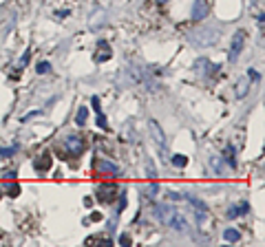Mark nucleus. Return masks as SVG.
I'll list each match as a JSON object with an SVG mask.
<instances>
[{
  "instance_id": "9d476101",
  "label": "nucleus",
  "mask_w": 265,
  "mask_h": 247,
  "mask_svg": "<svg viewBox=\"0 0 265 247\" xmlns=\"http://www.w3.org/2000/svg\"><path fill=\"white\" fill-rule=\"evenodd\" d=\"M98 49H100V53L95 55V58H98V62H106V60L110 58V47H108L106 42H100Z\"/></svg>"
},
{
  "instance_id": "dca6fc26",
  "label": "nucleus",
  "mask_w": 265,
  "mask_h": 247,
  "mask_svg": "<svg viewBox=\"0 0 265 247\" xmlns=\"http://www.w3.org/2000/svg\"><path fill=\"white\" fill-rule=\"evenodd\" d=\"M95 115H98V126H100V128H104V130H108L106 117H104V115H102V110H100V113H95Z\"/></svg>"
},
{
  "instance_id": "423d86ee",
  "label": "nucleus",
  "mask_w": 265,
  "mask_h": 247,
  "mask_svg": "<svg viewBox=\"0 0 265 247\" xmlns=\"http://www.w3.org/2000/svg\"><path fill=\"white\" fill-rule=\"evenodd\" d=\"M186 201L195 207V214L199 216V221H205V219H208V207H205L203 201H199L197 197H193V194H186Z\"/></svg>"
},
{
  "instance_id": "1a4fd4ad",
  "label": "nucleus",
  "mask_w": 265,
  "mask_h": 247,
  "mask_svg": "<svg viewBox=\"0 0 265 247\" xmlns=\"http://www.w3.org/2000/svg\"><path fill=\"white\" fill-rule=\"evenodd\" d=\"M95 170H100V172H110V175H117V166H113V163H108V161H104V159H98L95 161Z\"/></svg>"
},
{
  "instance_id": "ddd939ff",
  "label": "nucleus",
  "mask_w": 265,
  "mask_h": 247,
  "mask_svg": "<svg viewBox=\"0 0 265 247\" xmlns=\"http://www.w3.org/2000/svg\"><path fill=\"white\" fill-rule=\"evenodd\" d=\"M86 117H88L86 106H80V108H78V113H75V122H78V126H84V124H86Z\"/></svg>"
},
{
  "instance_id": "f257e3e1",
  "label": "nucleus",
  "mask_w": 265,
  "mask_h": 247,
  "mask_svg": "<svg viewBox=\"0 0 265 247\" xmlns=\"http://www.w3.org/2000/svg\"><path fill=\"white\" fill-rule=\"evenodd\" d=\"M166 225H171L173 230L181 232V234L190 232V223L186 221V216H183L181 212H177V210H173V212H171V216H168V221H166Z\"/></svg>"
},
{
  "instance_id": "9b49d317",
  "label": "nucleus",
  "mask_w": 265,
  "mask_h": 247,
  "mask_svg": "<svg viewBox=\"0 0 265 247\" xmlns=\"http://www.w3.org/2000/svg\"><path fill=\"white\" fill-rule=\"evenodd\" d=\"M223 238L228 243H237L239 238H241V234H239V230H234V227H228L225 232H223Z\"/></svg>"
},
{
  "instance_id": "f8f14e48",
  "label": "nucleus",
  "mask_w": 265,
  "mask_h": 247,
  "mask_svg": "<svg viewBox=\"0 0 265 247\" xmlns=\"http://www.w3.org/2000/svg\"><path fill=\"white\" fill-rule=\"evenodd\" d=\"M173 166L175 168H186L188 166V157L186 155H173Z\"/></svg>"
},
{
  "instance_id": "6e6552de",
  "label": "nucleus",
  "mask_w": 265,
  "mask_h": 247,
  "mask_svg": "<svg viewBox=\"0 0 265 247\" xmlns=\"http://www.w3.org/2000/svg\"><path fill=\"white\" fill-rule=\"evenodd\" d=\"M33 168L38 170V172H42V170H49V168H51V155H49V153L40 155L38 159L33 161Z\"/></svg>"
},
{
  "instance_id": "aec40b11",
  "label": "nucleus",
  "mask_w": 265,
  "mask_h": 247,
  "mask_svg": "<svg viewBox=\"0 0 265 247\" xmlns=\"http://www.w3.org/2000/svg\"><path fill=\"white\" fill-rule=\"evenodd\" d=\"M13 153H16V146H13V148H3V150H0V155H3V157L13 155Z\"/></svg>"
},
{
  "instance_id": "7ed1b4c3",
  "label": "nucleus",
  "mask_w": 265,
  "mask_h": 247,
  "mask_svg": "<svg viewBox=\"0 0 265 247\" xmlns=\"http://www.w3.org/2000/svg\"><path fill=\"white\" fill-rule=\"evenodd\" d=\"M117 197V185L115 183H102L98 185V199L102 203H110V201H115Z\"/></svg>"
},
{
  "instance_id": "39448f33",
  "label": "nucleus",
  "mask_w": 265,
  "mask_h": 247,
  "mask_svg": "<svg viewBox=\"0 0 265 247\" xmlns=\"http://www.w3.org/2000/svg\"><path fill=\"white\" fill-rule=\"evenodd\" d=\"M243 42H245V33L237 31V33H234V38H232V44H230V62H237V60H239Z\"/></svg>"
},
{
  "instance_id": "5701e85b",
  "label": "nucleus",
  "mask_w": 265,
  "mask_h": 247,
  "mask_svg": "<svg viewBox=\"0 0 265 247\" xmlns=\"http://www.w3.org/2000/svg\"><path fill=\"white\" fill-rule=\"evenodd\" d=\"M120 241H122V245H128V243H130V238H128V236H122Z\"/></svg>"
},
{
  "instance_id": "f03ea898",
  "label": "nucleus",
  "mask_w": 265,
  "mask_h": 247,
  "mask_svg": "<svg viewBox=\"0 0 265 247\" xmlns=\"http://www.w3.org/2000/svg\"><path fill=\"white\" fill-rule=\"evenodd\" d=\"M64 148H66V153H69L71 157H78L80 153L84 150V139L78 137V135H69L66 141H64Z\"/></svg>"
},
{
  "instance_id": "4be33fe9",
  "label": "nucleus",
  "mask_w": 265,
  "mask_h": 247,
  "mask_svg": "<svg viewBox=\"0 0 265 247\" xmlns=\"http://www.w3.org/2000/svg\"><path fill=\"white\" fill-rule=\"evenodd\" d=\"M168 194H171L173 201H179V199H181V194H177V192H168Z\"/></svg>"
},
{
  "instance_id": "2eb2a0df",
  "label": "nucleus",
  "mask_w": 265,
  "mask_h": 247,
  "mask_svg": "<svg viewBox=\"0 0 265 247\" xmlns=\"http://www.w3.org/2000/svg\"><path fill=\"white\" fill-rule=\"evenodd\" d=\"M245 93H248V80H243L241 84L237 86V95L239 97H245Z\"/></svg>"
},
{
  "instance_id": "6ab92c4d",
  "label": "nucleus",
  "mask_w": 265,
  "mask_h": 247,
  "mask_svg": "<svg viewBox=\"0 0 265 247\" xmlns=\"http://www.w3.org/2000/svg\"><path fill=\"white\" fill-rule=\"evenodd\" d=\"M241 212H239V207L237 205H232L230 210H228V219H234V216H239Z\"/></svg>"
},
{
  "instance_id": "0eeeda50",
  "label": "nucleus",
  "mask_w": 265,
  "mask_h": 247,
  "mask_svg": "<svg viewBox=\"0 0 265 247\" xmlns=\"http://www.w3.org/2000/svg\"><path fill=\"white\" fill-rule=\"evenodd\" d=\"M210 11V0H195L193 7V20H203Z\"/></svg>"
},
{
  "instance_id": "a211bd4d",
  "label": "nucleus",
  "mask_w": 265,
  "mask_h": 247,
  "mask_svg": "<svg viewBox=\"0 0 265 247\" xmlns=\"http://www.w3.org/2000/svg\"><path fill=\"white\" fill-rule=\"evenodd\" d=\"M157 190H159V185L153 181V183L148 185V188H146V194H148V197H155V194H157Z\"/></svg>"
},
{
  "instance_id": "412c9836",
  "label": "nucleus",
  "mask_w": 265,
  "mask_h": 247,
  "mask_svg": "<svg viewBox=\"0 0 265 247\" xmlns=\"http://www.w3.org/2000/svg\"><path fill=\"white\" fill-rule=\"evenodd\" d=\"M250 78H252V80H259L261 75H259V73H256L254 69H250Z\"/></svg>"
},
{
  "instance_id": "b1692460",
  "label": "nucleus",
  "mask_w": 265,
  "mask_h": 247,
  "mask_svg": "<svg viewBox=\"0 0 265 247\" xmlns=\"http://www.w3.org/2000/svg\"><path fill=\"white\" fill-rule=\"evenodd\" d=\"M157 3H168V0H157Z\"/></svg>"
},
{
  "instance_id": "393cba45",
  "label": "nucleus",
  "mask_w": 265,
  "mask_h": 247,
  "mask_svg": "<svg viewBox=\"0 0 265 247\" xmlns=\"http://www.w3.org/2000/svg\"><path fill=\"white\" fill-rule=\"evenodd\" d=\"M0 194H3V188H0Z\"/></svg>"
},
{
  "instance_id": "20e7f679",
  "label": "nucleus",
  "mask_w": 265,
  "mask_h": 247,
  "mask_svg": "<svg viewBox=\"0 0 265 247\" xmlns=\"http://www.w3.org/2000/svg\"><path fill=\"white\" fill-rule=\"evenodd\" d=\"M148 130H150V135H153V139H155V144L159 146V150L164 153V146H166V135H164V130H161V126L155 122V119H150L148 122Z\"/></svg>"
},
{
  "instance_id": "4468645a",
  "label": "nucleus",
  "mask_w": 265,
  "mask_h": 247,
  "mask_svg": "<svg viewBox=\"0 0 265 247\" xmlns=\"http://www.w3.org/2000/svg\"><path fill=\"white\" fill-rule=\"evenodd\" d=\"M7 194H9V197H18V194H20V185L18 183H9V185H7Z\"/></svg>"
},
{
  "instance_id": "f3484780",
  "label": "nucleus",
  "mask_w": 265,
  "mask_h": 247,
  "mask_svg": "<svg viewBox=\"0 0 265 247\" xmlns=\"http://www.w3.org/2000/svg\"><path fill=\"white\" fill-rule=\"evenodd\" d=\"M51 71V64L49 62H40L38 64V73H40V75H44V73H49Z\"/></svg>"
}]
</instances>
